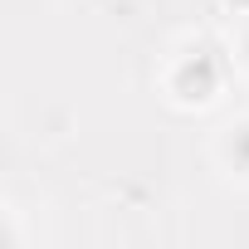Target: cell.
I'll use <instances>...</instances> for the list:
<instances>
[{
    "mask_svg": "<svg viewBox=\"0 0 249 249\" xmlns=\"http://www.w3.org/2000/svg\"><path fill=\"white\" fill-rule=\"evenodd\" d=\"M230 69H234V64H230L210 39L191 35V39L171 44V54H166V64H161V93H166V103L181 107V112H205V107H215V103L225 98Z\"/></svg>",
    "mask_w": 249,
    "mask_h": 249,
    "instance_id": "6da1fadb",
    "label": "cell"
},
{
    "mask_svg": "<svg viewBox=\"0 0 249 249\" xmlns=\"http://www.w3.org/2000/svg\"><path fill=\"white\" fill-rule=\"evenodd\" d=\"M210 157H215V166L225 171V181L249 186V112H234L225 127L215 132Z\"/></svg>",
    "mask_w": 249,
    "mask_h": 249,
    "instance_id": "7a4b0ae2",
    "label": "cell"
},
{
    "mask_svg": "<svg viewBox=\"0 0 249 249\" xmlns=\"http://www.w3.org/2000/svg\"><path fill=\"white\" fill-rule=\"evenodd\" d=\"M230 64L249 78V15L234 20V35H230Z\"/></svg>",
    "mask_w": 249,
    "mask_h": 249,
    "instance_id": "3957f363",
    "label": "cell"
},
{
    "mask_svg": "<svg viewBox=\"0 0 249 249\" xmlns=\"http://www.w3.org/2000/svg\"><path fill=\"white\" fill-rule=\"evenodd\" d=\"M220 5H225L234 20H239V15H249V0H220Z\"/></svg>",
    "mask_w": 249,
    "mask_h": 249,
    "instance_id": "277c9868",
    "label": "cell"
}]
</instances>
